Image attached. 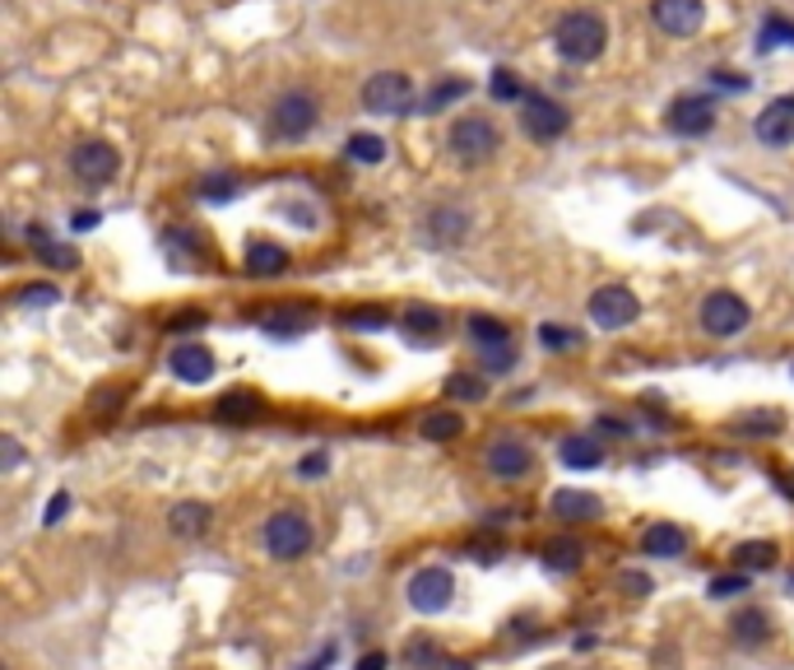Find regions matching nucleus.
<instances>
[{
  "label": "nucleus",
  "instance_id": "473e14b6",
  "mask_svg": "<svg viewBox=\"0 0 794 670\" xmlns=\"http://www.w3.org/2000/svg\"><path fill=\"white\" fill-rule=\"evenodd\" d=\"M469 93V85L465 80H451V85H437L428 98H423V112H441L446 102H456V98H465Z\"/></svg>",
  "mask_w": 794,
  "mask_h": 670
},
{
  "label": "nucleus",
  "instance_id": "8fccbe9b",
  "mask_svg": "<svg viewBox=\"0 0 794 670\" xmlns=\"http://www.w3.org/2000/svg\"><path fill=\"white\" fill-rule=\"evenodd\" d=\"M98 224V215L93 210H85V215H75V228H93Z\"/></svg>",
  "mask_w": 794,
  "mask_h": 670
},
{
  "label": "nucleus",
  "instance_id": "ddd939ff",
  "mask_svg": "<svg viewBox=\"0 0 794 670\" xmlns=\"http://www.w3.org/2000/svg\"><path fill=\"white\" fill-rule=\"evenodd\" d=\"M484 466L497 475V480H520L529 466H535V452H529L525 437H497V443L488 447Z\"/></svg>",
  "mask_w": 794,
  "mask_h": 670
},
{
  "label": "nucleus",
  "instance_id": "f8f14e48",
  "mask_svg": "<svg viewBox=\"0 0 794 670\" xmlns=\"http://www.w3.org/2000/svg\"><path fill=\"white\" fill-rule=\"evenodd\" d=\"M651 19H655L659 33L693 38L706 23V6H702V0H651Z\"/></svg>",
  "mask_w": 794,
  "mask_h": 670
},
{
  "label": "nucleus",
  "instance_id": "7c9ffc66",
  "mask_svg": "<svg viewBox=\"0 0 794 670\" xmlns=\"http://www.w3.org/2000/svg\"><path fill=\"white\" fill-rule=\"evenodd\" d=\"M38 256H42V262L51 266V270H75L79 266V252H70V247H61V243H38Z\"/></svg>",
  "mask_w": 794,
  "mask_h": 670
},
{
  "label": "nucleus",
  "instance_id": "c85d7f7f",
  "mask_svg": "<svg viewBox=\"0 0 794 670\" xmlns=\"http://www.w3.org/2000/svg\"><path fill=\"white\" fill-rule=\"evenodd\" d=\"M256 410H260V396H251V392H232V396L219 401V420H251Z\"/></svg>",
  "mask_w": 794,
  "mask_h": 670
},
{
  "label": "nucleus",
  "instance_id": "9b49d317",
  "mask_svg": "<svg viewBox=\"0 0 794 670\" xmlns=\"http://www.w3.org/2000/svg\"><path fill=\"white\" fill-rule=\"evenodd\" d=\"M665 126L674 136H706L711 126H716V98H706V93L674 98L669 112H665Z\"/></svg>",
  "mask_w": 794,
  "mask_h": 670
},
{
  "label": "nucleus",
  "instance_id": "e433bc0d",
  "mask_svg": "<svg viewBox=\"0 0 794 670\" xmlns=\"http://www.w3.org/2000/svg\"><path fill=\"white\" fill-rule=\"evenodd\" d=\"M744 591H748V578H744V573H738V578H716V582H711V597H744Z\"/></svg>",
  "mask_w": 794,
  "mask_h": 670
},
{
  "label": "nucleus",
  "instance_id": "c756f323",
  "mask_svg": "<svg viewBox=\"0 0 794 670\" xmlns=\"http://www.w3.org/2000/svg\"><path fill=\"white\" fill-rule=\"evenodd\" d=\"M484 392H488V382L484 377H469V373H456L451 382H446V396H451V401H484Z\"/></svg>",
  "mask_w": 794,
  "mask_h": 670
},
{
  "label": "nucleus",
  "instance_id": "0eeeda50",
  "mask_svg": "<svg viewBox=\"0 0 794 670\" xmlns=\"http://www.w3.org/2000/svg\"><path fill=\"white\" fill-rule=\"evenodd\" d=\"M451 597H456V578L446 573L441 563H433V569H418L409 578V587H405V601L418 614H441L446 605H451Z\"/></svg>",
  "mask_w": 794,
  "mask_h": 670
},
{
  "label": "nucleus",
  "instance_id": "5701e85b",
  "mask_svg": "<svg viewBox=\"0 0 794 670\" xmlns=\"http://www.w3.org/2000/svg\"><path fill=\"white\" fill-rule=\"evenodd\" d=\"M599 461H604V452H599V443H595V437H567V443H563V466H572V471H595L599 466Z\"/></svg>",
  "mask_w": 794,
  "mask_h": 670
},
{
  "label": "nucleus",
  "instance_id": "72a5a7b5",
  "mask_svg": "<svg viewBox=\"0 0 794 670\" xmlns=\"http://www.w3.org/2000/svg\"><path fill=\"white\" fill-rule=\"evenodd\" d=\"M734 428H738V433H781V428H785V420L772 410V415H748V420H734Z\"/></svg>",
  "mask_w": 794,
  "mask_h": 670
},
{
  "label": "nucleus",
  "instance_id": "1a4fd4ad",
  "mask_svg": "<svg viewBox=\"0 0 794 670\" xmlns=\"http://www.w3.org/2000/svg\"><path fill=\"white\" fill-rule=\"evenodd\" d=\"M748 303L738 298V294H730V289H716V294H706L702 298V326H706V335H716V341H730V335H738L748 326Z\"/></svg>",
  "mask_w": 794,
  "mask_h": 670
},
{
  "label": "nucleus",
  "instance_id": "bb28decb",
  "mask_svg": "<svg viewBox=\"0 0 794 670\" xmlns=\"http://www.w3.org/2000/svg\"><path fill=\"white\" fill-rule=\"evenodd\" d=\"M349 159L354 164H381L386 159V140L381 136H367V131L349 136Z\"/></svg>",
  "mask_w": 794,
  "mask_h": 670
},
{
  "label": "nucleus",
  "instance_id": "7ed1b4c3",
  "mask_svg": "<svg viewBox=\"0 0 794 670\" xmlns=\"http://www.w3.org/2000/svg\"><path fill=\"white\" fill-rule=\"evenodd\" d=\"M311 522L302 518V512H275L270 522L260 526V545H265V554L270 559H279V563H294V559H302L307 550H311Z\"/></svg>",
  "mask_w": 794,
  "mask_h": 670
},
{
  "label": "nucleus",
  "instance_id": "2eb2a0df",
  "mask_svg": "<svg viewBox=\"0 0 794 670\" xmlns=\"http://www.w3.org/2000/svg\"><path fill=\"white\" fill-rule=\"evenodd\" d=\"M168 368L181 382H209V377H215V354H209L205 345H196V341H187V345H177L168 354Z\"/></svg>",
  "mask_w": 794,
  "mask_h": 670
},
{
  "label": "nucleus",
  "instance_id": "de8ad7c7",
  "mask_svg": "<svg viewBox=\"0 0 794 670\" xmlns=\"http://www.w3.org/2000/svg\"><path fill=\"white\" fill-rule=\"evenodd\" d=\"M6 466H19V443L14 437H6Z\"/></svg>",
  "mask_w": 794,
  "mask_h": 670
},
{
  "label": "nucleus",
  "instance_id": "aec40b11",
  "mask_svg": "<svg viewBox=\"0 0 794 670\" xmlns=\"http://www.w3.org/2000/svg\"><path fill=\"white\" fill-rule=\"evenodd\" d=\"M642 550H646L651 559H678V554L687 550V535H683V526H674V522H655V526H646V535H642Z\"/></svg>",
  "mask_w": 794,
  "mask_h": 670
},
{
  "label": "nucleus",
  "instance_id": "4be33fe9",
  "mask_svg": "<svg viewBox=\"0 0 794 670\" xmlns=\"http://www.w3.org/2000/svg\"><path fill=\"white\" fill-rule=\"evenodd\" d=\"M418 433L428 437V443H456V437L465 433V420L456 415V410H433V415H423Z\"/></svg>",
  "mask_w": 794,
  "mask_h": 670
},
{
  "label": "nucleus",
  "instance_id": "4c0bfd02",
  "mask_svg": "<svg viewBox=\"0 0 794 670\" xmlns=\"http://www.w3.org/2000/svg\"><path fill=\"white\" fill-rule=\"evenodd\" d=\"M507 368H512V345L484 349V373H507Z\"/></svg>",
  "mask_w": 794,
  "mask_h": 670
},
{
  "label": "nucleus",
  "instance_id": "a878e982",
  "mask_svg": "<svg viewBox=\"0 0 794 670\" xmlns=\"http://www.w3.org/2000/svg\"><path fill=\"white\" fill-rule=\"evenodd\" d=\"M734 559H738V569H772V563H776V545H772V540H748V545H738L734 550Z\"/></svg>",
  "mask_w": 794,
  "mask_h": 670
},
{
  "label": "nucleus",
  "instance_id": "a19ab883",
  "mask_svg": "<svg viewBox=\"0 0 794 670\" xmlns=\"http://www.w3.org/2000/svg\"><path fill=\"white\" fill-rule=\"evenodd\" d=\"M232 191H237V187H232V177H224V183H219V177H209V183L200 187V196H205V200H219V196L228 200Z\"/></svg>",
  "mask_w": 794,
  "mask_h": 670
},
{
  "label": "nucleus",
  "instance_id": "6ab92c4d",
  "mask_svg": "<svg viewBox=\"0 0 794 670\" xmlns=\"http://www.w3.org/2000/svg\"><path fill=\"white\" fill-rule=\"evenodd\" d=\"M730 633H734L738 648H762V642L772 638V614L757 610V605L738 610V614H734V624H730Z\"/></svg>",
  "mask_w": 794,
  "mask_h": 670
},
{
  "label": "nucleus",
  "instance_id": "412c9836",
  "mask_svg": "<svg viewBox=\"0 0 794 670\" xmlns=\"http://www.w3.org/2000/svg\"><path fill=\"white\" fill-rule=\"evenodd\" d=\"M284 270H288V252H284L279 243H251V247H247V275L275 279V275H284Z\"/></svg>",
  "mask_w": 794,
  "mask_h": 670
},
{
  "label": "nucleus",
  "instance_id": "9d476101",
  "mask_svg": "<svg viewBox=\"0 0 794 670\" xmlns=\"http://www.w3.org/2000/svg\"><path fill=\"white\" fill-rule=\"evenodd\" d=\"M637 313H642V303L627 285H604V289L590 294V322L599 331H623V326L637 322Z\"/></svg>",
  "mask_w": 794,
  "mask_h": 670
},
{
  "label": "nucleus",
  "instance_id": "dca6fc26",
  "mask_svg": "<svg viewBox=\"0 0 794 670\" xmlns=\"http://www.w3.org/2000/svg\"><path fill=\"white\" fill-rule=\"evenodd\" d=\"M548 508L558 522H595L604 512V503L595 494H586V489H558V494L548 499Z\"/></svg>",
  "mask_w": 794,
  "mask_h": 670
},
{
  "label": "nucleus",
  "instance_id": "c03bdc74",
  "mask_svg": "<svg viewBox=\"0 0 794 670\" xmlns=\"http://www.w3.org/2000/svg\"><path fill=\"white\" fill-rule=\"evenodd\" d=\"M358 670H386V652H367V657L358 661Z\"/></svg>",
  "mask_w": 794,
  "mask_h": 670
},
{
  "label": "nucleus",
  "instance_id": "39448f33",
  "mask_svg": "<svg viewBox=\"0 0 794 670\" xmlns=\"http://www.w3.org/2000/svg\"><path fill=\"white\" fill-rule=\"evenodd\" d=\"M316 117H321L316 98H311L307 89H288V93L275 98V108H270V136H279V140H302V136H311Z\"/></svg>",
  "mask_w": 794,
  "mask_h": 670
},
{
  "label": "nucleus",
  "instance_id": "f3484780",
  "mask_svg": "<svg viewBox=\"0 0 794 670\" xmlns=\"http://www.w3.org/2000/svg\"><path fill=\"white\" fill-rule=\"evenodd\" d=\"M209 526H215V508L209 503H177L172 512H168V531L172 535H181V540H200V535H209Z\"/></svg>",
  "mask_w": 794,
  "mask_h": 670
},
{
  "label": "nucleus",
  "instance_id": "a211bd4d",
  "mask_svg": "<svg viewBox=\"0 0 794 670\" xmlns=\"http://www.w3.org/2000/svg\"><path fill=\"white\" fill-rule=\"evenodd\" d=\"M465 234H469V215L460 210V205H437V210L428 215V238L433 243L456 247V243H465Z\"/></svg>",
  "mask_w": 794,
  "mask_h": 670
},
{
  "label": "nucleus",
  "instance_id": "2f4dec72",
  "mask_svg": "<svg viewBox=\"0 0 794 670\" xmlns=\"http://www.w3.org/2000/svg\"><path fill=\"white\" fill-rule=\"evenodd\" d=\"M548 569H558V573H576L580 569V545H572V540H563V545H548Z\"/></svg>",
  "mask_w": 794,
  "mask_h": 670
},
{
  "label": "nucleus",
  "instance_id": "a18cd8bd",
  "mask_svg": "<svg viewBox=\"0 0 794 670\" xmlns=\"http://www.w3.org/2000/svg\"><path fill=\"white\" fill-rule=\"evenodd\" d=\"M321 471H326V456H321V452L302 461V475H321Z\"/></svg>",
  "mask_w": 794,
  "mask_h": 670
},
{
  "label": "nucleus",
  "instance_id": "37998d69",
  "mask_svg": "<svg viewBox=\"0 0 794 670\" xmlns=\"http://www.w3.org/2000/svg\"><path fill=\"white\" fill-rule=\"evenodd\" d=\"M349 322L354 326H386V313H381V307H373V313H354Z\"/></svg>",
  "mask_w": 794,
  "mask_h": 670
},
{
  "label": "nucleus",
  "instance_id": "09e8293b",
  "mask_svg": "<svg viewBox=\"0 0 794 670\" xmlns=\"http://www.w3.org/2000/svg\"><path fill=\"white\" fill-rule=\"evenodd\" d=\"M330 661H335V648H326V652H321V657H316V661H311V666H307V670H326V666H330Z\"/></svg>",
  "mask_w": 794,
  "mask_h": 670
},
{
  "label": "nucleus",
  "instance_id": "ea45409f",
  "mask_svg": "<svg viewBox=\"0 0 794 670\" xmlns=\"http://www.w3.org/2000/svg\"><path fill=\"white\" fill-rule=\"evenodd\" d=\"M66 512H70V494L61 489V494H51V503H47V512H42V522H47V526H57V522L66 518Z\"/></svg>",
  "mask_w": 794,
  "mask_h": 670
},
{
  "label": "nucleus",
  "instance_id": "b1692460",
  "mask_svg": "<svg viewBox=\"0 0 794 670\" xmlns=\"http://www.w3.org/2000/svg\"><path fill=\"white\" fill-rule=\"evenodd\" d=\"M316 317L307 313V307H302V313H298V307H288V313H270V317H260V326L265 331H270V335H279V341H294V335L298 331H307Z\"/></svg>",
  "mask_w": 794,
  "mask_h": 670
},
{
  "label": "nucleus",
  "instance_id": "4468645a",
  "mask_svg": "<svg viewBox=\"0 0 794 670\" xmlns=\"http://www.w3.org/2000/svg\"><path fill=\"white\" fill-rule=\"evenodd\" d=\"M757 140L762 145H772V149H785L794 145V98H776V102H766V112H757Z\"/></svg>",
  "mask_w": 794,
  "mask_h": 670
},
{
  "label": "nucleus",
  "instance_id": "f704fd0d",
  "mask_svg": "<svg viewBox=\"0 0 794 670\" xmlns=\"http://www.w3.org/2000/svg\"><path fill=\"white\" fill-rule=\"evenodd\" d=\"M493 98H502V102H520L525 98V89L512 80V70H497L493 75Z\"/></svg>",
  "mask_w": 794,
  "mask_h": 670
},
{
  "label": "nucleus",
  "instance_id": "cd10ccee",
  "mask_svg": "<svg viewBox=\"0 0 794 670\" xmlns=\"http://www.w3.org/2000/svg\"><path fill=\"white\" fill-rule=\"evenodd\" d=\"M441 326H446V317L433 313V307H423V303H414L409 313H405V331H409V335H437Z\"/></svg>",
  "mask_w": 794,
  "mask_h": 670
},
{
  "label": "nucleus",
  "instance_id": "393cba45",
  "mask_svg": "<svg viewBox=\"0 0 794 670\" xmlns=\"http://www.w3.org/2000/svg\"><path fill=\"white\" fill-rule=\"evenodd\" d=\"M469 335H474V345H479V349H502V345H512L507 326H502L497 317H484V313H474V317H469Z\"/></svg>",
  "mask_w": 794,
  "mask_h": 670
},
{
  "label": "nucleus",
  "instance_id": "3c124183",
  "mask_svg": "<svg viewBox=\"0 0 794 670\" xmlns=\"http://www.w3.org/2000/svg\"><path fill=\"white\" fill-rule=\"evenodd\" d=\"M433 670H469L465 661H441V666H433Z\"/></svg>",
  "mask_w": 794,
  "mask_h": 670
},
{
  "label": "nucleus",
  "instance_id": "20e7f679",
  "mask_svg": "<svg viewBox=\"0 0 794 670\" xmlns=\"http://www.w3.org/2000/svg\"><path fill=\"white\" fill-rule=\"evenodd\" d=\"M363 108L377 117H405L414 108V80L400 70H377L363 85Z\"/></svg>",
  "mask_w": 794,
  "mask_h": 670
},
{
  "label": "nucleus",
  "instance_id": "f257e3e1",
  "mask_svg": "<svg viewBox=\"0 0 794 670\" xmlns=\"http://www.w3.org/2000/svg\"><path fill=\"white\" fill-rule=\"evenodd\" d=\"M604 42H608V23L595 10H572L558 19V29H553V47H558V57L572 66L595 61Z\"/></svg>",
  "mask_w": 794,
  "mask_h": 670
},
{
  "label": "nucleus",
  "instance_id": "49530a36",
  "mask_svg": "<svg viewBox=\"0 0 794 670\" xmlns=\"http://www.w3.org/2000/svg\"><path fill=\"white\" fill-rule=\"evenodd\" d=\"M623 587H632V591H651V582H646L642 573H627V578H623Z\"/></svg>",
  "mask_w": 794,
  "mask_h": 670
},
{
  "label": "nucleus",
  "instance_id": "79ce46f5",
  "mask_svg": "<svg viewBox=\"0 0 794 670\" xmlns=\"http://www.w3.org/2000/svg\"><path fill=\"white\" fill-rule=\"evenodd\" d=\"M772 42H794V29H790V23H766V38H762V47H772Z\"/></svg>",
  "mask_w": 794,
  "mask_h": 670
},
{
  "label": "nucleus",
  "instance_id": "f03ea898",
  "mask_svg": "<svg viewBox=\"0 0 794 670\" xmlns=\"http://www.w3.org/2000/svg\"><path fill=\"white\" fill-rule=\"evenodd\" d=\"M446 149H451V159L460 168H484L493 154L502 149V131L488 117H460L451 126V136H446Z\"/></svg>",
  "mask_w": 794,
  "mask_h": 670
},
{
  "label": "nucleus",
  "instance_id": "423d86ee",
  "mask_svg": "<svg viewBox=\"0 0 794 670\" xmlns=\"http://www.w3.org/2000/svg\"><path fill=\"white\" fill-rule=\"evenodd\" d=\"M520 126L529 131V140H558L567 126H572V117H567V108L563 102H553L548 93H539V89H525V98H520Z\"/></svg>",
  "mask_w": 794,
  "mask_h": 670
},
{
  "label": "nucleus",
  "instance_id": "6e6552de",
  "mask_svg": "<svg viewBox=\"0 0 794 670\" xmlns=\"http://www.w3.org/2000/svg\"><path fill=\"white\" fill-rule=\"evenodd\" d=\"M70 168H75L79 183L102 187V183H112V177L121 173V154H117V145H108V140H79V145L70 149Z\"/></svg>",
  "mask_w": 794,
  "mask_h": 670
},
{
  "label": "nucleus",
  "instance_id": "c9c22d12",
  "mask_svg": "<svg viewBox=\"0 0 794 670\" xmlns=\"http://www.w3.org/2000/svg\"><path fill=\"white\" fill-rule=\"evenodd\" d=\"M539 341H544V349H572L576 345V331H567V326H539Z\"/></svg>",
  "mask_w": 794,
  "mask_h": 670
},
{
  "label": "nucleus",
  "instance_id": "58836bf2",
  "mask_svg": "<svg viewBox=\"0 0 794 670\" xmlns=\"http://www.w3.org/2000/svg\"><path fill=\"white\" fill-rule=\"evenodd\" d=\"M19 298H23V303H29V307H51V303H57L61 294H57V289H51V285H33V289H23Z\"/></svg>",
  "mask_w": 794,
  "mask_h": 670
}]
</instances>
